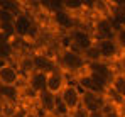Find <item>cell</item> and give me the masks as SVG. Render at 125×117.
<instances>
[{
	"label": "cell",
	"mask_w": 125,
	"mask_h": 117,
	"mask_svg": "<svg viewBox=\"0 0 125 117\" xmlns=\"http://www.w3.org/2000/svg\"><path fill=\"white\" fill-rule=\"evenodd\" d=\"M14 56H17V49H15L12 41H9L3 46H0V61H7L9 63V59H12Z\"/></svg>",
	"instance_id": "16"
},
{
	"label": "cell",
	"mask_w": 125,
	"mask_h": 117,
	"mask_svg": "<svg viewBox=\"0 0 125 117\" xmlns=\"http://www.w3.org/2000/svg\"><path fill=\"white\" fill-rule=\"evenodd\" d=\"M88 116H90V112H86L83 107H80V109H76L69 114V117H88Z\"/></svg>",
	"instance_id": "21"
},
{
	"label": "cell",
	"mask_w": 125,
	"mask_h": 117,
	"mask_svg": "<svg viewBox=\"0 0 125 117\" xmlns=\"http://www.w3.org/2000/svg\"><path fill=\"white\" fill-rule=\"evenodd\" d=\"M81 107H83L86 112H98V110H105V107H106V98H105V95L83 92Z\"/></svg>",
	"instance_id": "10"
},
{
	"label": "cell",
	"mask_w": 125,
	"mask_h": 117,
	"mask_svg": "<svg viewBox=\"0 0 125 117\" xmlns=\"http://www.w3.org/2000/svg\"><path fill=\"white\" fill-rule=\"evenodd\" d=\"M56 100H58V95L51 93L49 90H44L41 93H37V98H36L39 109H41L44 114H49V116H52V112H54Z\"/></svg>",
	"instance_id": "12"
},
{
	"label": "cell",
	"mask_w": 125,
	"mask_h": 117,
	"mask_svg": "<svg viewBox=\"0 0 125 117\" xmlns=\"http://www.w3.org/2000/svg\"><path fill=\"white\" fill-rule=\"evenodd\" d=\"M88 117H108L106 114H105L103 110H98V112H90V116Z\"/></svg>",
	"instance_id": "23"
},
{
	"label": "cell",
	"mask_w": 125,
	"mask_h": 117,
	"mask_svg": "<svg viewBox=\"0 0 125 117\" xmlns=\"http://www.w3.org/2000/svg\"><path fill=\"white\" fill-rule=\"evenodd\" d=\"M115 31H117V26L113 24L110 15H100L93 24V38H95V41H98V39H113L115 38Z\"/></svg>",
	"instance_id": "3"
},
{
	"label": "cell",
	"mask_w": 125,
	"mask_h": 117,
	"mask_svg": "<svg viewBox=\"0 0 125 117\" xmlns=\"http://www.w3.org/2000/svg\"><path fill=\"white\" fill-rule=\"evenodd\" d=\"M59 98L62 100V104L69 109V112H73V110H76V109L81 107L83 92H81V88L76 85V81H73V83H68V85H66V88L59 93Z\"/></svg>",
	"instance_id": "2"
},
{
	"label": "cell",
	"mask_w": 125,
	"mask_h": 117,
	"mask_svg": "<svg viewBox=\"0 0 125 117\" xmlns=\"http://www.w3.org/2000/svg\"><path fill=\"white\" fill-rule=\"evenodd\" d=\"M9 41H10V39L7 38V36H5L3 32H0V46H3V44H7Z\"/></svg>",
	"instance_id": "24"
},
{
	"label": "cell",
	"mask_w": 125,
	"mask_h": 117,
	"mask_svg": "<svg viewBox=\"0 0 125 117\" xmlns=\"http://www.w3.org/2000/svg\"><path fill=\"white\" fill-rule=\"evenodd\" d=\"M25 85L36 93H41L44 90H47V75L41 71H32L29 77H25Z\"/></svg>",
	"instance_id": "11"
},
{
	"label": "cell",
	"mask_w": 125,
	"mask_h": 117,
	"mask_svg": "<svg viewBox=\"0 0 125 117\" xmlns=\"http://www.w3.org/2000/svg\"><path fill=\"white\" fill-rule=\"evenodd\" d=\"M110 90L125 102V73H115L110 83Z\"/></svg>",
	"instance_id": "15"
},
{
	"label": "cell",
	"mask_w": 125,
	"mask_h": 117,
	"mask_svg": "<svg viewBox=\"0 0 125 117\" xmlns=\"http://www.w3.org/2000/svg\"><path fill=\"white\" fill-rule=\"evenodd\" d=\"M15 17H17V12L7 10V9H0V24H14Z\"/></svg>",
	"instance_id": "19"
},
{
	"label": "cell",
	"mask_w": 125,
	"mask_h": 117,
	"mask_svg": "<svg viewBox=\"0 0 125 117\" xmlns=\"http://www.w3.org/2000/svg\"><path fill=\"white\" fill-rule=\"evenodd\" d=\"M22 80L21 70L7 61H0V85L3 87H19Z\"/></svg>",
	"instance_id": "4"
},
{
	"label": "cell",
	"mask_w": 125,
	"mask_h": 117,
	"mask_svg": "<svg viewBox=\"0 0 125 117\" xmlns=\"http://www.w3.org/2000/svg\"><path fill=\"white\" fill-rule=\"evenodd\" d=\"M115 42L118 44L120 51H125V27H117L115 31Z\"/></svg>",
	"instance_id": "20"
},
{
	"label": "cell",
	"mask_w": 125,
	"mask_h": 117,
	"mask_svg": "<svg viewBox=\"0 0 125 117\" xmlns=\"http://www.w3.org/2000/svg\"><path fill=\"white\" fill-rule=\"evenodd\" d=\"M68 83L69 81L66 78V73L62 71L61 68H58V70H54V71H51L47 75V90L51 93H54V95H59L62 90L66 88Z\"/></svg>",
	"instance_id": "9"
},
{
	"label": "cell",
	"mask_w": 125,
	"mask_h": 117,
	"mask_svg": "<svg viewBox=\"0 0 125 117\" xmlns=\"http://www.w3.org/2000/svg\"><path fill=\"white\" fill-rule=\"evenodd\" d=\"M69 38H71V48L76 49V51H80V53L86 51L90 46L95 44L93 34L90 31H86V29H81V27H76L74 31H71Z\"/></svg>",
	"instance_id": "5"
},
{
	"label": "cell",
	"mask_w": 125,
	"mask_h": 117,
	"mask_svg": "<svg viewBox=\"0 0 125 117\" xmlns=\"http://www.w3.org/2000/svg\"><path fill=\"white\" fill-rule=\"evenodd\" d=\"M95 44L103 61H112V59L118 58V54H120V48L115 42V39H98V41H95Z\"/></svg>",
	"instance_id": "8"
},
{
	"label": "cell",
	"mask_w": 125,
	"mask_h": 117,
	"mask_svg": "<svg viewBox=\"0 0 125 117\" xmlns=\"http://www.w3.org/2000/svg\"><path fill=\"white\" fill-rule=\"evenodd\" d=\"M22 97V87H3L0 85V100L5 104H17Z\"/></svg>",
	"instance_id": "14"
},
{
	"label": "cell",
	"mask_w": 125,
	"mask_h": 117,
	"mask_svg": "<svg viewBox=\"0 0 125 117\" xmlns=\"http://www.w3.org/2000/svg\"><path fill=\"white\" fill-rule=\"evenodd\" d=\"M25 117H42V116H39L36 110H27V116Z\"/></svg>",
	"instance_id": "25"
},
{
	"label": "cell",
	"mask_w": 125,
	"mask_h": 117,
	"mask_svg": "<svg viewBox=\"0 0 125 117\" xmlns=\"http://www.w3.org/2000/svg\"><path fill=\"white\" fill-rule=\"evenodd\" d=\"M62 9H66L69 14H78V12H83L84 9V2L81 0H62Z\"/></svg>",
	"instance_id": "17"
},
{
	"label": "cell",
	"mask_w": 125,
	"mask_h": 117,
	"mask_svg": "<svg viewBox=\"0 0 125 117\" xmlns=\"http://www.w3.org/2000/svg\"><path fill=\"white\" fill-rule=\"evenodd\" d=\"M51 17H52V22L56 24V27H59L61 31L68 32V34L76 29V19H74V15L69 14L66 9H59V10L52 12Z\"/></svg>",
	"instance_id": "7"
},
{
	"label": "cell",
	"mask_w": 125,
	"mask_h": 117,
	"mask_svg": "<svg viewBox=\"0 0 125 117\" xmlns=\"http://www.w3.org/2000/svg\"><path fill=\"white\" fill-rule=\"evenodd\" d=\"M83 54L84 61H86V65H90V63H98V61H103L102 56H100V51H98V48H96V44H93V46H90L86 51L81 53Z\"/></svg>",
	"instance_id": "18"
},
{
	"label": "cell",
	"mask_w": 125,
	"mask_h": 117,
	"mask_svg": "<svg viewBox=\"0 0 125 117\" xmlns=\"http://www.w3.org/2000/svg\"><path fill=\"white\" fill-rule=\"evenodd\" d=\"M31 56H32V66H34V71H41V73L49 75L51 71H54V70L59 68L58 61L52 59L49 54H46V53H34V54H31Z\"/></svg>",
	"instance_id": "6"
},
{
	"label": "cell",
	"mask_w": 125,
	"mask_h": 117,
	"mask_svg": "<svg viewBox=\"0 0 125 117\" xmlns=\"http://www.w3.org/2000/svg\"><path fill=\"white\" fill-rule=\"evenodd\" d=\"M108 117H125V116H122V114H118L117 110H113V112H110V114H106Z\"/></svg>",
	"instance_id": "26"
},
{
	"label": "cell",
	"mask_w": 125,
	"mask_h": 117,
	"mask_svg": "<svg viewBox=\"0 0 125 117\" xmlns=\"http://www.w3.org/2000/svg\"><path fill=\"white\" fill-rule=\"evenodd\" d=\"M25 116H27V110H22L21 107L14 109L10 114H7V117H25Z\"/></svg>",
	"instance_id": "22"
},
{
	"label": "cell",
	"mask_w": 125,
	"mask_h": 117,
	"mask_svg": "<svg viewBox=\"0 0 125 117\" xmlns=\"http://www.w3.org/2000/svg\"><path fill=\"white\" fill-rule=\"evenodd\" d=\"M110 5V17L117 27H125V0L106 2Z\"/></svg>",
	"instance_id": "13"
},
{
	"label": "cell",
	"mask_w": 125,
	"mask_h": 117,
	"mask_svg": "<svg viewBox=\"0 0 125 117\" xmlns=\"http://www.w3.org/2000/svg\"><path fill=\"white\" fill-rule=\"evenodd\" d=\"M58 65L61 66V70L64 71H71V73H80L81 70H86V61H84L83 54L73 48H66L59 51V59Z\"/></svg>",
	"instance_id": "1"
}]
</instances>
